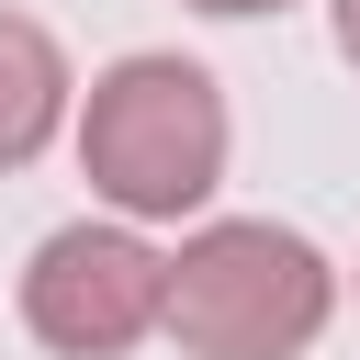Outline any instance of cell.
I'll use <instances>...</instances> for the list:
<instances>
[{"label": "cell", "instance_id": "obj_1", "mask_svg": "<svg viewBox=\"0 0 360 360\" xmlns=\"http://www.w3.org/2000/svg\"><path fill=\"white\" fill-rule=\"evenodd\" d=\"M79 169L135 225L202 214L225 180V90L191 56H112L79 101Z\"/></svg>", "mask_w": 360, "mask_h": 360}, {"label": "cell", "instance_id": "obj_2", "mask_svg": "<svg viewBox=\"0 0 360 360\" xmlns=\"http://www.w3.org/2000/svg\"><path fill=\"white\" fill-rule=\"evenodd\" d=\"M326 315H338V270L315 259V236L270 214H225L169 259V338L191 360H304Z\"/></svg>", "mask_w": 360, "mask_h": 360}, {"label": "cell", "instance_id": "obj_3", "mask_svg": "<svg viewBox=\"0 0 360 360\" xmlns=\"http://www.w3.org/2000/svg\"><path fill=\"white\" fill-rule=\"evenodd\" d=\"M22 326L56 360H124L146 326H169V259L135 225H56L22 270Z\"/></svg>", "mask_w": 360, "mask_h": 360}, {"label": "cell", "instance_id": "obj_4", "mask_svg": "<svg viewBox=\"0 0 360 360\" xmlns=\"http://www.w3.org/2000/svg\"><path fill=\"white\" fill-rule=\"evenodd\" d=\"M56 124H68V56L45 22L0 11V169H34Z\"/></svg>", "mask_w": 360, "mask_h": 360}, {"label": "cell", "instance_id": "obj_5", "mask_svg": "<svg viewBox=\"0 0 360 360\" xmlns=\"http://www.w3.org/2000/svg\"><path fill=\"white\" fill-rule=\"evenodd\" d=\"M191 11H214V22H259V11H281V0H191Z\"/></svg>", "mask_w": 360, "mask_h": 360}, {"label": "cell", "instance_id": "obj_6", "mask_svg": "<svg viewBox=\"0 0 360 360\" xmlns=\"http://www.w3.org/2000/svg\"><path fill=\"white\" fill-rule=\"evenodd\" d=\"M338 56L360 68V0H338Z\"/></svg>", "mask_w": 360, "mask_h": 360}]
</instances>
